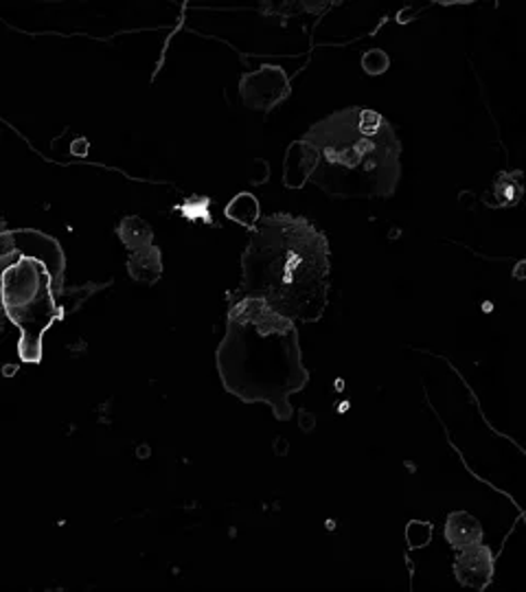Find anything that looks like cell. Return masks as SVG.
Listing matches in <instances>:
<instances>
[{
  "mask_svg": "<svg viewBox=\"0 0 526 592\" xmlns=\"http://www.w3.org/2000/svg\"><path fill=\"white\" fill-rule=\"evenodd\" d=\"M119 238L123 240V244L136 253L141 249L152 246V229L147 227V222H143L141 218H125L119 227Z\"/></svg>",
  "mask_w": 526,
  "mask_h": 592,
  "instance_id": "obj_12",
  "label": "cell"
},
{
  "mask_svg": "<svg viewBox=\"0 0 526 592\" xmlns=\"http://www.w3.org/2000/svg\"><path fill=\"white\" fill-rule=\"evenodd\" d=\"M128 270L136 281L154 283L156 279H160V273H163L160 251L156 246H147V249H141V251L132 253Z\"/></svg>",
  "mask_w": 526,
  "mask_h": 592,
  "instance_id": "obj_10",
  "label": "cell"
},
{
  "mask_svg": "<svg viewBox=\"0 0 526 592\" xmlns=\"http://www.w3.org/2000/svg\"><path fill=\"white\" fill-rule=\"evenodd\" d=\"M217 371L230 395L246 404H268L282 422L295 415L292 392L310 382L297 323L256 299L232 301Z\"/></svg>",
  "mask_w": 526,
  "mask_h": 592,
  "instance_id": "obj_2",
  "label": "cell"
},
{
  "mask_svg": "<svg viewBox=\"0 0 526 592\" xmlns=\"http://www.w3.org/2000/svg\"><path fill=\"white\" fill-rule=\"evenodd\" d=\"M330 244L306 218H261L241 253V281L232 297L256 299L295 321H321L330 301Z\"/></svg>",
  "mask_w": 526,
  "mask_h": 592,
  "instance_id": "obj_1",
  "label": "cell"
},
{
  "mask_svg": "<svg viewBox=\"0 0 526 592\" xmlns=\"http://www.w3.org/2000/svg\"><path fill=\"white\" fill-rule=\"evenodd\" d=\"M58 283L38 257L5 262L3 303L10 321L21 329V358L40 362L43 336L60 318Z\"/></svg>",
  "mask_w": 526,
  "mask_h": 592,
  "instance_id": "obj_4",
  "label": "cell"
},
{
  "mask_svg": "<svg viewBox=\"0 0 526 592\" xmlns=\"http://www.w3.org/2000/svg\"><path fill=\"white\" fill-rule=\"evenodd\" d=\"M314 169V152L310 147L308 141L299 138L290 145L288 156H286V165H284V180L286 186L290 189H301Z\"/></svg>",
  "mask_w": 526,
  "mask_h": 592,
  "instance_id": "obj_8",
  "label": "cell"
},
{
  "mask_svg": "<svg viewBox=\"0 0 526 592\" xmlns=\"http://www.w3.org/2000/svg\"><path fill=\"white\" fill-rule=\"evenodd\" d=\"M12 242L3 240L5 242V253H12L16 251L19 257H38L43 259L56 283H58V290H62V275H64V253L60 249V244L49 238V235H43V233H36V231H14V233H5Z\"/></svg>",
  "mask_w": 526,
  "mask_h": 592,
  "instance_id": "obj_6",
  "label": "cell"
},
{
  "mask_svg": "<svg viewBox=\"0 0 526 592\" xmlns=\"http://www.w3.org/2000/svg\"><path fill=\"white\" fill-rule=\"evenodd\" d=\"M522 173L519 171H513V173H504L498 184H495V193L500 197V205L506 207V205H515L519 197H522Z\"/></svg>",
  "mask_w": 526,
  "mask_h": 592,
  "instance_id": "obj_13",
  "label": "cell"
},
{
  "mask_svg": "<svg viewBox=\"0 0 526 592\" xmlns=\"http://www.w3.org/2000/svg\"><path fill=\"white\" fill-rule=\"evenodd\" d=\"M388 64H391L388 56L384 51H380V49H373V51L362 56V69L369 75H382L388 69Z\"/></svg>",
  "mask_w": 526,
  "mask_h": 592,
  "instance_id": "obj_14",
  "label": "cell"
},
{
  "mask_svg": "<svg viewBox=\"0 0 526 592\" xmlns=\"http://www.w3.org/2000/svg\"><path fill=\"white\" fill-rule=\"evenodd\" d=\"M226 218L246 227L248 231H254V227L261 220V212H259V201L250 193H239L235 195L232 201L226 207Z\"/></svg>",
  "mask_w": 526,
  "mask_h": 592,
  "instance_id": "obj_11",
  "label": "cell"
},
{
  "mask_svg": "<svg viewBox=\"0 0 526 592\" xmlns=\"http://www.w3.org/2000/svg\"><path fill=\"white\" fill-rule=\"evenodd\" d=\"M454 577L465 588L485 590L493 579L491 551L482 542L458 551V557L454 561Z\"/></svg>",
  "mask_w": 526,
  "mask_h": 592,
  "instance_id": "obj_7",
  "label": "cell"
},
{
  "mask_svg": "<svg viewBox=\"0 0 526 592\" xmlns=\"http://www.w3.org/2000/svg\"><path fill=\"white\" fill-rule=\"evenodd\" d=\"M445 540L450 542L452 548L463 551L471 544L482 542V527L471 514L454 511V514H450V518L445 522Z\"/></svg>",
  "mask_w": 526,
  "mask_h": 592,
  "instance_id": "obj_9",
  "label": "cell"
},
{
  "mask_svg": "<svg viewBox=\"0 0 526 592\" xmlns=\"http://www.w3.org/2000/svg\"><path fill=\"white\" fill-rule=\"evenodd\" d=\"M239 95L248 108L268 112L290 95V82L279 67H263L241 77Z\"/></svg>",
  "mask_w": 526,
  "mask_h": 592,
  "instance_id": "obj_5",
  "label": "cell"
},
{
  "mask_svg": "<svg viewBox=\"0 0 526 592\" xmlns=\"http://www.w3.org/2000/svg\"><path fill=\"white\" fill-rule=\"evenodd\" d=\"M303 141L314 152L310 182L338 201H371L395 193L402 178V143L375 110L345 108L312 125Z\"/></svg>",
  "mask_w": 526,
  "mask_h": 592,
  "instance_id": "obj_3",
  "label": "cell"
}]
</instances>
